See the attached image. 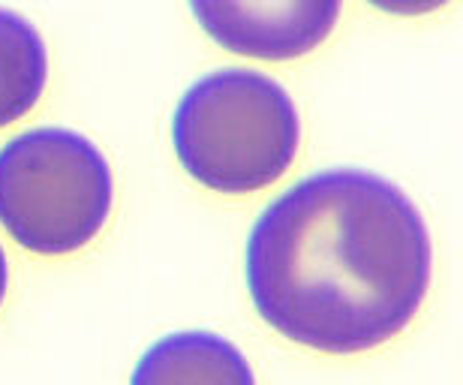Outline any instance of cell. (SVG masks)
<instances>
[{
	"label": "cell",
	"instance_id": "cell-1",
	"mask_svg": "<svg viewBox=\"0 0 463 385\" xmlns=\"http://www.w3.org/2000/svg\"><path fill=\"white\" fill-rule=\"evenodd\" d=\"M256 314L326 355L388 343L421 310L433 244L401 187L364 169H326L280 192L247 238Z\"/></svg>",
	"mask_w": 463,
	"mask_h": 385
},
{
	"label": "cell",
	"instance_id": "cell-2",
	"mask_svg": "<svg viewBox=\"0 0 463 385\" xmlns=\"http://www.w3.org/2000/svg\"><path fill=\"white\" fill-rule=\"evenodd\" d=\"M172 142L193 181L244 196L289 172L298 157L301 121L280 81L256 70H217L181 97Z\"/></svg>",
	"mask_w": 463,
	"mask_h": 385
},
{
	"label": "cell",
	"instance_id": "cell-3",
	"mask_svg": "<svg viewBox=\"0 0 463 385\" xmlns=\"http://www.w3.org/2000/svg\"><path fill=\"white\" fill-rule=\"evenodd\" d=\"M112 202L103 151L76 130L36 127L0 148V226L24 250H81L103 232Z\"/></svg>",
	"mask_w": 463,
	"mask_h": 385
},
{
	"label": "cell",
	"instance_id": "cell-4",
	"mask_svg": "<svg viewBox=\"0 0 463 385\" xmlns=\"http://www.w3.org/2000/svg\"><path fill=\"white\" fill-rule=\"evenodd\" d=\"M344 0H190L211 40L259 61H295L317 52L337 27Z\"/></svg>",
	"mask_w": 463,
	"mask_h": 385
},
{
	"label": "cell",
	"instance_id": "cell-5",
	"mask_svg": "<svg viewBox=\"0 0 463 385\" xmlns=\"http://www.w3.org/2000/svg\"><path fill=\"white\" fill-rule=\"evenodd\" d=\"M129 385H256L247 355L214 332L160 337L136 362Z\"/></svg>",
	"mask_w": 463,
	"mask_h": 385
},
{
	"label": "cell",
	"instance_id": "cell-6",
	"mask_svg": "<svg viewBox=\"0 0 463 385\" xmlns=\"http://www.w3.org/2000/svg\"><path fill=\"white\" fill-rule=\"evenodd\" d=\"M49 85V49L24 15L0 6V130L31 115Z\"/></svg>",
	"mask_w": 463,
	"mask_h": 385
},
{
	"label": "cell",
	"instance_id": "cell-7",
	"mask_svg": "<svg viewBox=\"0 0 463 385\" xmlns=\"http://www.w3.org/2000/svg\"><path fill=\"white\" fill-rule=\"evenodd\" d=\"M370 6L383 9V13H392V15H428V13H437L439 6H446L449 0H367Z\"/></svg>",
	"mask_w": 463,
	"mask_h": 385
},
{
	"label": "cell",
	"instance_id": "cell-8",
	"mask_svg": "<svg viewBox=\"0 0 463 385\" xmlns=\"http://www.w3.org/2000/svg\"><path fill=\"white\" fill-rule=\"evenodd\" d=\"M6 286H9V265H6L4 247H0V305H4V298H6Z\"/></svg>",
	"mask_w": 463,
	"mask_h": 385
}]
</instances>
